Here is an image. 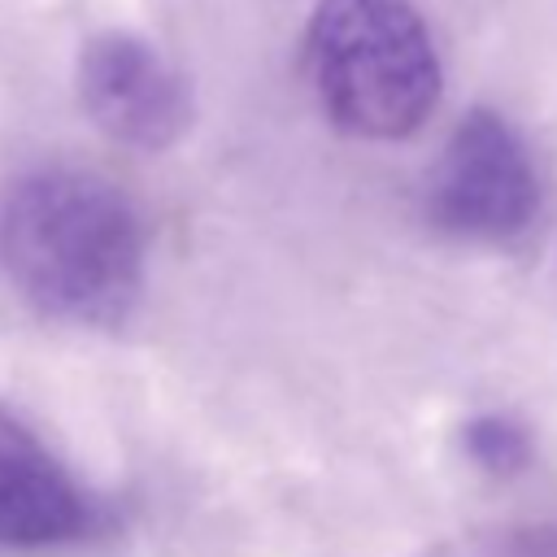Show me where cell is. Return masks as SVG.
I'll list each match as a JSON object with an SVG mask.
<instances>
[{
    "mask_svg": "<svg viewBox=\"0 0 557 557\" xmlns=\"http://www.w3.org/2000/svg\"><path fill=\"white\" fill-rule=\"evenodd\" d=\"M100 505L9 413H0V548L52 553L100 531Z\"/></svg>",
    "mask_w": 557,
    "mask_h": 557,
    "instance_id": "cell-5",
    "label": "cell"
},
{
    "mask_svg": "<svg viewBox=\"0 0 557 557\" xmlns=\"http://www.w3.org/2000/svg\"><path fill=\"white\" fill-rule=\"evenodd\" d=\"M78 96L109 139L139 152H161L191 126V91L183 74L131 30L87 39L78 57Z\"/></svg>",
    "mask_w": 557,
    "mask_h": 557,
    "instance_id": "cell-4",
    "label": "cell"
},
{
    "mask_svg": "<svg viewBox=\"0 0 557 557\" xmlns=\"http://www.w3.org/2000/svg\"><path fill=\"white\" fill-rule=\"evenodd\" d=\"M540 174L522 135L496 109H470L426 174V218L457 239L505 244L531 231Z\"/></svg>",
    "mask_w": 557,
    "mask_h": 557,
    "instance_id": "cell-3",
    "label": "cell"
},
{
    "mask_svg": "<svg viewBox=\"0 0 557 557\" xmlns=\"http://www.w3.org/2000/svg\"><path fill=\"white\" fill-rule=\"evenodd\" d=\"M0 270L44 318L117 326L144 296L148 239L131 196L78 165H39L0 191Z\"/></svg>",
    "mask_w": 557,
    "mask_h": 557,
    "instance_id": "cell-1",
    "label": "cell"
},
{
    "mask_svg": "<svg viewBox=\"0 0 557 557\" xmlns=\"http://www.w3.org/2000/svg\"><path fill=\"white\" fill-rule=\"evenodd\" d=\"M305 65L322 113L357 139H405L440 104V52L409 0H318Z\"/></svg>",
    "mask_w": 557,
    "mask_h": 557,
    "instance_id": "cell-2",
    "label": "cell"
},
{
    "mask_svg": "<svg viewBox=\"0 0 557 557\" xmlns=\"http://www.w3.org/2000/svg\"><path fill=\"white\" fill-rule=\"evenodd\" d=\"M513 557H557V527H544V531H531L518 540Z\"/></svg>",
    "mask_w": 557,
    "mask_h": 557,
    "instance_id": "cell-7",
    "label": "cell"
},
{
    "mask_svg": "<svg viewBox=\"0 0 557 557\" xmlns=\"http://www.w3.org/2000/svg\"><path fill=\"white\" fill-rule=\"evenodd\" d=\"M531 431L513 413H474L461 426V453L487 474H518L531 461Z\"/></svg>",
    "mask_w": 557,
    "mask_h": 557,
    "instance_id": "cell-6",
    "label": "cell"
}]
</instances>
